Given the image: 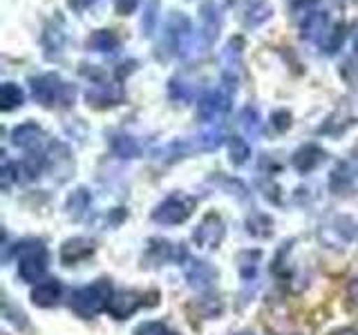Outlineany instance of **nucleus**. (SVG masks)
<instances>
[{"mask_svg": "<svg viewBox=\"0 0 358 335\" xmlns=\"http://www.w3.org/2000/svg\"><path fill=\"white\" fill-rule=\"evenodd\" d=\"M67 5H70L74 11H78V14H81V11H85L87 7L94 5V0H67Z\"/></svg>", "mask_w": 358, "mask_h": 335, "instance_id": "36", "label": "nucleus"}, {"mask_svg": "<svg viewBox=\"0 0 358 335\" xmlns=\"http://www.w3.org/2000/svg\"><path fill=\"white\" fill-rule=\"evenodd\" d=\"M166 36L171 40V47L175 54H188V43L193 38V27H190V20L188 16H184L182 11L179 14H173L171 20L166 25Z\"/></svg>", "mask_w": 358, "mask_h": 335, "instance_id": "7", "label": "nucleus"}, {"mask_svg": "<svg viewBox=\"0 0 358 335\" xmlns=\"http://www.w3.org/2000/svg\"><path fill=\"white\" fill-rule=\"evenodd\" d=\"M354 47H356V54H358V38H356V43H354Z\"/></svg>", "mask_w": 358, "mask_h": 335, "instance_id": "38", "label": "nucleus"}, {"mask_svg": "<svg viewBox=\"0 0 358 335\" xmlns=\"http://www.w3.org/2000/svg\"><path fill=\"white\" fill-rule=\"evenodd\" d=\"M273 126L278 128V130H287L289 126H291V114L289 112H275L273 114Z\"/></svg>", "mask_w": 358, "mask_h": 335, "instance_id": "34", "label": "nucleus"}, {"mask_svg": "<svg viewBox=\"0 0 358 335\" xmlns=\"http://www.w3.org/2000/svg\"><path fill=\"white\" fill-rule=\"evenodd\" d=\"M31 94L43 107L54 105H70L74 103V87L61 81L59 74H43L31 78Z\"/></svg>", "mask_w": 358, "mask_h": 335, "instance_id": "3", "label": "nucleus"}, {"mask_svg": "<svg viewBox=\"0 0 358 335\" xmlns=\"http://www.w3.org/2000/svg\"><path fill=\"white\" fill-rule=\"evenodd\" d=\"M229 154L233 165H244L251 156V145L242 137H229Z\"/></svg>", "mask_w": 358, "mask_h": 335, "instance_id": "23", "label": "nucleus"}, {"mask_svg": "<svg viewBox=\"0 0 358 335\" xmlns=\"http://www.w3.org/2000/svg\"><path fill=\"white\" fill-rule=\"evenodd\" d=\"M201 14V34H204V43L213 45L217 38V34L222 29V14H220V7L215 3H204L199 9Z\"/></svg>", "mask_w": 358, "mask_h": 335, "instance_id": "13", "label": "nucleus"}, {"mask_svg": "<svg viewBox=\"0 0 358 335\" xmlns=\"http://www.w3.org/2000/svg\"><path fill=\"white\" fill-rule=\"evenodd\" d=\"M345 34H347V27H345V25H336V27L329 31L327 40H324V52H327V54L338 52V50H341V45H343V40H345Z\"/></svg>", "mask_w": 358, "mask_h": 335, "instance_id": "30", "label": "nucleus"}, {"mask_svg": "<svg viewBox=\"0 0 358 335\" xmlns=\"http://www.w3.org/2000/svg\"><path fill=\"white\" fill-rule=\"evenodd\" d=\"M134 335H179V333L168 329V324L164 322H143L141 327L134 331Z\"/></svg>", "mask_w": 358, "mask_h": 335, "instance_id": "28", "label": "nucleus"}, {"mask_svg": "<svg viewBox=\"0 0 358 335\" xmlns=\"http://www.w3.org/2000/svg\"><path fill=\"white\" fill-rule=\"evenodd\" d=\"M347 297H350V302L354 306H358V275L352 277L350 286H347Z\"/></svg>", "mask_w": 358, "mask_h": 335, "instance_id": "35", "label": "nucleus"}, {"mask_svg": "<svg viewBox=\"0 0 358 335\" xmlns=\"http://www.w3.org/2000/svg\"><path fill=\"white\" fill-rule=\"evenodd\" d=\"M85 98L94 107H112L126 98V92L119 83H96L85 92Z\"/></svg>", "mask_w": 358, "mask_h": 335, "instance_id": "8", "label": "nucleus"}, {"mask_svg": "<svg viewBox=\"0 0 358 335\" xmlns=\"http://www.w3.org/2000/svg\"><path fill=\"white\" fill-rule=\"evenodd\" d=\"M302 34L300 36L305 40H313V43H324L329 36V16L324 14V11H313L311 16H307L302 20L300 25Z\"/></svg>", "mask_w": 358, "mask_h": 335, "instance_id": "11", "label": "nucleus"}, {"mask_svg": "<svg viewBox=\"0 0 358 335\" xmlns=\"http://www.w3.org/2000/svg\"><path fill=\"white\" fill-rule=\"evenodd\" d=\"M63 40H65V34L59 27L50 25L48 29H45V34H43L45 56H48V59H54V56H59L61 50H63Z\"/></svg>", "mask_w": 358, "mask_h": 335, "instance_id": "22", "label": "nucleus"}, {"mask_svg": "<svg viewBox=\"0 0 358 335\" xmlns=\"http://www.w3.org/2000/svg\"><path fill=\"white\" fill-rule=\"evenodd\" d=\"M224 232H227V228H224L222 217L217 212H208V215H204V219L199 221V226L195 228L193 239L199 248H217L224 239Z\"/></svg>", "mask_w": 358, "mask_h": 335, "instance_id": "6", "label": "nucleus"}, {"mask_svg": "<svg viewBox=\"0 0 358 335\" xmlns=\"http://www.w3.org/2000/svg\"><path fill=\"white\" fill-rule=\"evenodd\" d=\"M324 150H320L318 145H305V148H300L296 154H294V165H296V170L298 172H311V170H316V168L324 161Z\"/></svg>", "mask_w": 358, "mask_h": 335, "instance_id": "16", "label": "nucleus"}, {"mask_svg": "<svg viewBox=\"0 0 358 335\" xmlns=\"http://www.w3.org/2000/svg\"><path fill=\"white\" fill-rule=\"evenodd\" d=\"M112 284L110 279H96L90 286H83L72 293L70 306L78 318H94L101 311H108L112 299Z\"/></svg>", "mask_w": 358, "mask_h": 335, "instance_id": "1", "label": "nucleus"}, {"mask_svg": "<svg viewBox=\"0 0 358 335\" xmlns=\"http://www.w3.org/2000/svg\"><path fill=\"white\" fill-rule=\"evenodd\" d=\"M215 268H213L208 262H195V260H190L186 264V279H188V284L193 286V288H208L213 282H215Z\"/></svg>", "mask_w": 358, "mask_h": 335, "instance_id": "14", "label": "nucleus"}, {"mask_svg": "<svg viewBox=\"0 0 358 335\" xmlns=\"http://www.w3.org/2000/svg\"><path fill=\"white\" fill-rule=\"evenodd\" d=\"M143 304V299L139 293H134V290H119V293L112 295L110 299V315L117 318V320H126L130 318L134 311H137L139 306Z\"/></svg>", "mask_w": 358, "mask_h": 335, "instance_id": "10", "label": "nucleus"}, {"mask_svg": "<svg viewBox=\"0 0 358 335\" xmlns=\"http://www.w3.org/2000/svg\"><path fill=\"white\" fill-rule=\"evenodd\" d=\"M43 137H45L43 128L36 126L34 121L22 123V126L14 128V132H11V141H14V145H18V148H22V150H34L43 141Z\"/></svg>", "mask_w": 358, "mask_h": 335, "instance_id": "15", "label": "nucleus"}, {"mask_svg": "<svg viewBox=\"0 0 358 335\" xmlns=\"http://www.w3.org/2000/svg\"><path fill=\"white\" fill-rule=\"evenodd\" d=\"M63 295V284L59 279H45V282H38L31 288V302L41 308H52L59 304V299Z\"/></svg>", "mask_w": 358, "mask_h": 335, "instance_id": "9", "label": "nucleus"}, {"mask_svg": "<svg viewBox=\"0 0 358 335\" xmlns=\"http://www.w3.org/2000/svg\"><path fill=\"white\" fill-rule=\"evenodd\" d=\"M45 165H48V156L29 154L18 168H20V174H25V179H34V177H38L45 170Z\"/></svg>", "mask_w": 358, "mask_h": 335, "instance_id": "25", "label": "nucleus"}, {"mask_svg": "<svg viewBox=\"0 0 358 335\" xmlns=\"http://www.w3.org/2000/svg\"><path fill=\"white\" fill-rule=\"evenodd\" d=\"M119 36L112 29H96L94 34H90L87 38V50L101 52V54H115L119 50Z\"/></svg>", "mask_w": 358, "mask_h": 335, "instance_id": "17", "label": "nucleus"}, {"mask_svg": "<svg viewBox=\"0 0 358 335\" xmlns=\"http://www.w3.org/2000/svg\"><path fill=\"white\" fill-rule=\"evenodd\" d=\"M94 253V241L87 239V237H74V239H67L61 246V262L65 266H74L78 262L87 260L90 255Z\"/></svg>", "mask_w": 358, "mask_h": 335, "instance_id": "12", "label": "nucleus"}, {"mask_svg": "<svg viewBox=\"0 0 358 335\" xmlns=\"http://www.w3.org/2000/svg\"><path fill=\"white\" fill-rule=\"evenodd\" d=\"M16 260H18V275L22 282L36 284L41 282V277L48 271L50 255L48 248L43 246V241H22L16 246Z\"/></svg>", "mask_w": 358, "mask_h": 335, "instance_id": "2", "label": "nucleus"}, {"mask_svg": "<svg viewBox=\"0 0 358 335\" xmlns=\"http://www.w3.org/2000/svg\"><path fill=\"white\" fill-rule=\"evenodd\" d=\"M246 335H249V333H246Z\"/></svg>", "mask_w": 358, "mask_h": 335, "instance_id": "39", "label": "nucleus"}, {"mask_svg": "<svg viewBox=\"0 0 358 335\" xmlns=\"http://www.w3.org/2000/svg\"><path fill=\"white\" fill-rule=\"evenodd\" d=\"M197 208V199L184 195V193H173L168 195L159 206L152 210V219L164 226H177L184 223Z\"/></svg>", "mask_w": 358, "mask_h": 335, "instance_id": "4", "label": "nucleus"}, {"mask_svg": "<svg viewBox=\"0 0 358 335\" xmlns=\"http://www.w3.org/2000/svg\"><path fill=\"white\" fill-rule=\"evenodd\" d=\"M224 143V134L222 130H208L204 134H199L197 137V143H195V148L197 150H217L220 145Z\"/></svg>", "mask_w": 358, "mask_h": 335, "instance_id": "27", "label": "nucleus"}, {"mask_svg": "<svg viewBox=\"0 0 358 335\" xmlns=\"http://www.w3.org/2000/svg\"><path fill=\"white\" fill-rule=\"evenodd\" d=\"M155 9H157V3H150V7H148V11H145V20L141 22V27H143V31L148 34H152V27H155V20H157V14H155Z\"/></svg>", "mask_w": 358, "mask_h": 335, "instance_id": "33", "label": "nucleus"}, {"mask_svg": "<svg viewBox=\"0 0 358 335\" xmlns=\"http://www.w3.org/2000/svg\"><path fill=\"white\" fill-rule=\"evenodd\" d=\"M231 110V89L217 87L210 89L197 103V117L204 123H220Z\"/></svg>", "mask_w": 358, "mask_h": 335, "instance_id": "5", "label": "nucleus"}, {"mask_svg": "<svg viewBox=\"0 0 358 335\" xmlns=\"http://www.w3.org/2000/svg\"><path fill=\"white\" fill-rule=\"evenodd\" d=\"M271 18V5L266 0H249L244 9V22L246 27H257Z\"/></svg>", "mask_w": 358, "mask_h": 335, "instance_id": "18", "label": "nucleus"}, {"mask_svg": "<svg viewBox=\"0 0 358 335\" xmlns=\"http://www.w3.org/2000/svg\"><path fill=\"white\" fill-rule=\"evenodd\" d=\"M171 98L173 100H179V103H186V100L190 98V92H188V87H186V83H182V81H171Z\"/></svg>", "mask_w": 358, "mask_h": 335, "instance_id": "31", "label": "nucleus"}, {"mask_svg": "<svg viewBox=\"0 0 358 335\" xmlns=\"http://www.w3.org/2000/svg\"><path fill=\"white\" fill-rule=\"evenodd\" d=\"M110 148L117 156H121V159H137L141 152L137 139H132L130 134H115L110 141Z\"/></svg>", "mask_w": 358, "mask_h": 335, "instance_id": "19", "label": "nucleus"}, {"mask_svg": "<svg viewBox=\"0 0 358 335\" xmlns=\"http://www.w3.org/2000/svg\"><path fill=\"white\" fill-rule=\"evenodd\" d=\"M316 7H318V0H294V3H291V16L305 20L313 11H318Z\"/></svg>", "mask_w": 358, "mask_h": 335, "instance_id": "29", "label": "nucleus"}, {"mask_svg": "<svg viewBox=\"0 0 358 335\" xmlns=\"http://www.w3.org/2000/svg\"><path fill=\"white\" fill-rule=\"evenodd\" d=\"M331 335H358V331H354V329H341V331H336Z\"/></svg>", "mask_w": 358, "mask_h": 335, "instance_id": "37", "label": "nucleus"}, {"mask_svg": "<svg viewBox=\"0 0 358 335\" xmlns=\"http://www.w3.org/2000/svg\"><path fill=\"white\" fill-rule=\"evenodd\" d=\"M240 123L242 128L246 130V134H251V137H257L262 130V119H260V112L255 107H244L242 114H240Z\"/></svg>", "mask_w": 358, "mask_h": 335, "instance_id": "26", "label": "nucleus"}, {"mask_svg": "<svg viewBox=\"0 0 358 335\" xmlns=\"http://www.w3.org/2000/svg\"><path fill=\"white\" fill-rule=\"evenodd\" d=\"M25 103V94L16 83H5L0 87V107L5 112H11Z\"/></svg>", "mask_w": 358, "mask_h": 335, "instance_id": "20", "label": "nucleus"}, {"mask_svg": "<svg viewBox=\"0 0 358 335\" xmlns=\"http://www.w3.org/2000/svg\"><path fill=\"white\" fill-rule=\"evenodd\" d=\"M329 188L336 195H341V193H345V190L352 188V172L345 163L336 165V170L331 172V179H329Z\"/></svg>", "mask_w": 358, "mask_h": 335, "instance_id": "24", "label": "nucleus"}, {"mask_svg": "<svg viewBox=\"0 0 358 335\" xmlns=\"http://www.w3.org/2000/svg\"><path fill=\"white\" fill-rule=\"evenodd\" d=\"M92 204V197L85 188H76L74 193L67 197V212L74 217V219H81L85 215V210Z\"/></svg>", "mask_w": 358, "mask_h": 335, "instance_id": "21", "label": "nucleus"}, {"mask_svg": "<svg viewBox=\"0 0 358 335\" xmlns=\"http://www.w3.org/2000/svg\"><path fill=\"white\" fill-rule=\"evenodd\" d=\"M115 7H117V14H121V16H130V14H134V11H137L139 0H117Z\"/></svg>", "mask_w": 358, "mask_h": 335, "instance_id": "32", "label": "nucleus"}]
</instances>
